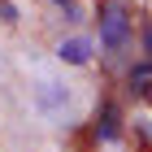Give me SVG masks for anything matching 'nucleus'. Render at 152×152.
<instances>
[{
  "label": "nucleus",
  "mask_w": 152,
  "mask_h": 152,
  "mask_svg": "<svg viewBox=\"0 0 152 152\" xmlns=\"http://www.w3.org/2000/svg\"><path fill=\"white\" fill-rule=\"evenodd\" d=\"M35 104H39V113H48L52 122H70V91H65L61 83L44 78L35 87Z\"/></svg>",
  "instance_id": "nucleus-2"
},
{
  "label": "nucleus",
  "mask_w": 152,
  "mask_h": 152,
  "mask_svg": "<svg viewBox=\"0 0 152 152\" xmlns=\"http://www.w3.org/2000/svg\"><path fill=\"white\" fill-rule=\"evenodd\" d=\"M117 130H122V113H117L113 100H104L100 104V113H96V139H117Z\"/></svg>",
  "instance_id": "nucleus-4"
},
{
  "label": "nucleus",
  "mask_w": 152,
  "mask_h": 152,
  "mask_svg": "<svg viewBox=\"0 0 152 152\" xmlns=\"http://www.w3.org/2000/svg\"><path fill=\"white\" fill-rule=\"evenodd\" d=\"M148 78H152L148 61H139V65H130V91H135V96H148Z\"/></svg>",
  "instance_id": "nucleus-5"
},
{
  "label": "nucleus",
  "mask_w": 152,
  "mask_h": 152,
  "mask_svg": "<svg viewBox=\"0 0 152 152\" xmlns=\"http://www.w3.org/2000/svg\"><path fill=\"white\" fill-rule=\"evenodd\" d=\"M57 9H65V18H78V0H52Z\"/></svg>",
  "instance_id": "nucleus-6"
},
{
  "label": "nucleus",
  "mask_w": 152,
  "mask_h": 152,
  "mask_svg": "<svg viewBox=\"0 0 152 152\" xmlns=\"http://www.w3.org/2000/svg\"><path fill=\"white\" fill-rule=\"evenodd\" d=\"M57 57L65 61V65H87V61H91V39H83V35L61 39V44H57Z\"/></svg>",
  "instance_id": "nucleus-3"
},
{
  "label": "nucleus",
  "mask_w": 152,
  "mask_h": 152,
  "mask_svg": "<svg viewBox=\"0 0 152 152\" xmlns=\"http://www.w3.org/2000/svg\"><path fill=\"white\" fill-rule=\"evenodd\" d=\"M0 18H4V22L13 26V22H18V9H13V4H0Z\"/></svg>",
  "instance_id": "nucleus-7"
},
{
  "label": "nucleus",
  "mask_w": 152,
  "mask_h": 152,
  "mask_svg": "<svg viewBox=\"0 0 152 152\" xmlns=\"http://www.w3.org/2000/svg\"><path fill=\"white\" fill-rule=\"evenodd\" d=\"M130 39V13L122 0H109L104 13H100V48H109V52H117V48Z\"/></svg>",
  "instance_id": "nucleus-1"
}]
</instances>
